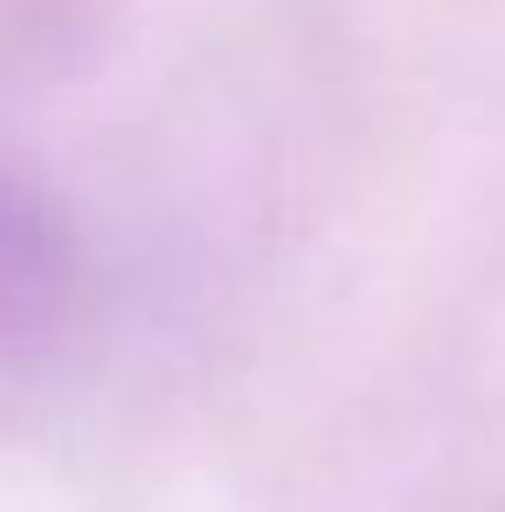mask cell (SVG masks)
<instances>
[{
  "instance_id": "1",
  "label": "cell",
  "mask_w": 505,
  "mask_h": 512,
  "mask_svg": "<svg viewBox=\"0 0 505 512\" xmlns=\"http://www.w3.org/2000/svg\"><path fill=\"white\" fill-rule=\"evenodd\" d=\"M84 305L77 222L21 173L0 167V360L49 346Z\"/></svg>"
},
{
  "instance_id": "2",
  "label": "cell",
  "mask_w": 505,
  "mask_h": 512,
  "mask_svg": "<svg viewBox=\"0 0 505 512\" xmlns=\"http://www.w3.org/2000/svg\"><path fill=\"white\" fill-rule=\"evenodd\" d=\"M90 21V0H0V70L35 77L42 63H70Z\"/></svg>"
}]
</instances>
